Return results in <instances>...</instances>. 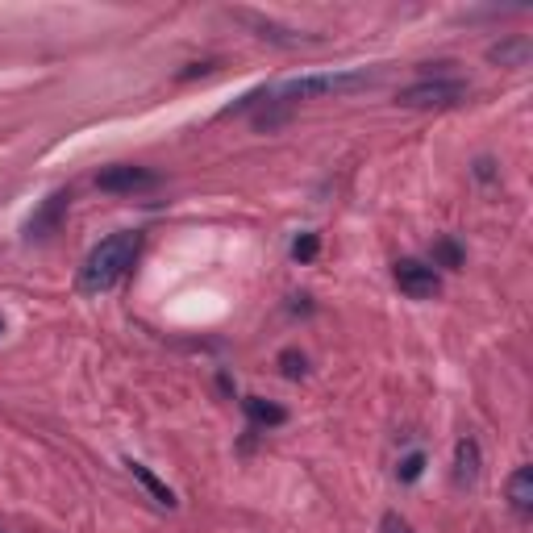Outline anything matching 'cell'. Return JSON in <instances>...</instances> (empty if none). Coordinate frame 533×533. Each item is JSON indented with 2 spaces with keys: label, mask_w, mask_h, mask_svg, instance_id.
<instances>
[{
  "label": "cell",
  "mask_w": 533,
  "mask_h": 533,
  "mask_svg": "<svg viewBox=\"0 0 533 533\" xmlns=\"http://www.w3.org/2000/svg\"><path fill=\"white\" fill-rule=\"evenodd\" d=\"M138 246H142L138 234H113V238H105V242H100L92 255L84 259V267H80V292H88V296L109 292L117 279L134 267Z\"/></svg>",
  "instance_id": "1"
},
{
  "label": "cell",
  "mask_w": 533,
  "mask_h": 533,
  "mask_svg": "<svg viewBox=\"0 0 533 533\" xmlns=\"http://www.w3.org/2000/svg\"><path fill=\"white\" fill-rule=\"evenodd\" d=\"M379 80V71H329V75H304V80H292L284 88H275L271 100L275 105H296V100L309 96H338V92H359L371 88Z\"/></svg>",
  "instance_id": "2"
},
{
  "label": "cell",
  "mask_w": 533,
  "mask_h": 533,
  "mask_svg": "<svg viewBox=\"0 0 533 533\" xmlns=\"http://www.w3.org/2000/svg\"><path fill=\"white\" fill-rule=\"evenodd\" d=\"M404 109H450L467 100V80H454V75H438V80H417L409 84L400 96Z\"/></svg>",
  "instance_id": "3"
},
{
  "label": "cell",
  "mask_w": 533,
  "mask_h": 533,
  "mask_svg": "<svg viewBox=\"0 0 533 533\" xmlns=\"http://www.w3.org/2000/svg\"><path fill=\"white\" fill-rule=\"evenodd\" d=\"M396 275V284L404 296H413V300H429V296H438L442 292V275L434 263H421V259H400L392 267Z\"/></svg>",
  "instance_id": "4"
},
{
  "label": "cell",
  "mask_w": 533,
  "mask_h": 533,
  "mask_svg": "<svg viewBox=\"0 0 533 533\" xmlns=\"http://www.w3.org/2000/svg\"><path fill=\"white\" fill-rule=\"evenodd\" d=\"M155 184H159V175L150 167H134V163H113V167H105L96 175L100 192H146Z\"/></svg>",
  "instance_id": "5"
},
{
  "label": "cell",
  "mask_w": 533,
  "mask_h": 533,
  "mask_svg": "<svg viewBox=\"0 0 533 533\" xmlns=\"http://www.w3.org/2000/svg\"><path fill=\"white\" fill-rule=\"evenodd\" d=\"M67 205H71V192L63 188V192H50L42 205H38V213L25 221V238L30 242H42V238H50L63 225V213H67Z\"/></svg>",
  "instance_id": "6"
},
{
  "label": "cell",
  "mask_w": 533,
  "mask_h": 533,
  "mask_svg": "<svg viewBox=\"0 0 533 533\" xmlns=\"http://www.w3.org/2000/svg\"><path fill=\"white\" fill-rule=\"evenodd\" d=\"M479 467H484V459H479V442L475 438H459V446H454V484L471 488L479 479Z\"/></svg>",
  "instance_id": "7"
},
{
  "label": "cell",
  "mask_w": 533,
  "mask_h": 533,
  "mask_svg": "<svg viewBox=\"0 0 533 533\" xmlns=\"http://www.w3.org/2000/svg\"><path fill=\"white\" fill-rule=\"evenodd\" d=\"M509 504L517 517H529L533 513V467H517L513 479H509Z\"/></svg>",
  "instance_id": "8"
},
{
  "label": "cell",
  "mask_w": 533,
  "mask_h": 533,
  "mask_svg": "<svg viewBox=\"0 0 533 533\" xmlns=\"http://www.w3.org/2000/svg\"><path fill=\"white\" fill-rule=\"evenodd\" d=\"M529 55H533V46H529V38H521V34L509 38V42H496V46L488 50V59L500 63V67H525Z\"/></svg>",
  "instance_id": "9"
},
{
  "label": "cell",
  "mask_w": 533,
  "mask_h": 533,
  "mask_svg": "<svg viewBox=\"0 0 533 533\" xmlns=\"http://www.w3.org/2000/svg\"><path fill=\"white\" fill-rule=\"evenodd\" d=\"M242 409H246L250 421L263 425V429H275V425H284V421H288V409H279V404H271V400H263V396H246V400H242Z\"/></svg>",
  "instance_id": "10"
},
{
  "label": "cell",
  "mask_w": 533,
  "mask_h": 533,
  "mask_svg": "<svg viewBox=\"0 0 533 533\" xmlns=\"http://www.w3.org/2000/svg\"><path fill=\"white\" fill-rule=\"evenodd\" d=\"M125 467H130V475H134V479H138V484H142V488H146L150 496H155V500L163 504V509H175V492H171V488L163 484V479H159L155 471H150V467H142V463H134V459H130V463H125Z\"/></svg>",
  "instance_id": "11"
},
{
  "label": "cell",
  "mask_w": 533,
  "mask_h": 533,
  "mask_svg": "<svg viewBox=\"0 0 533 533\" xmlns=\"http://www.w3.org/2000/svg\"><path fill=\"white\" fill-rule=\"evenodd\" d=\"M434 267H463V246L450 242V238H442V242L434 246Z\"/></svg>",
  "instance_id": "12"
},
{
  "label": "cell",
  "mask_w": 533,
  "mask_h": 533,
  "mask_svg": "<svg viewBox=\"0 0 533 533\" xmlns=\"http://www.w3.org/2000/svg\"><path fill=\"white\" fill-rule=\"evenodd\" d=\"M421 471H425V454H421V450H413L409 459H404V463L396 467V479H400V484H417Z\"/></svg>",
  "instance_id": "13"
},
{
  "label": "cell",
  "mask_w": 533,
  "mask_h": 533,
  "mask_svg": "<svg viewBox=\"0 0 533 533\" xmlns=\"http://www.w3.org/2000/svg\"><path fill=\"white\" fill-rule=\"evenodd\" d=\"M317 250H321L317 234H304V238L292 242V259H296V263H313V259H317Z\"/></svg>",
  "instance_id": "14"
},
{
  "label": "cell",
  "mask_w": 533,
  "mask_h": 533,
  "mask_svg": "<svg viewBox=\"0 0 533 533\" xmlns=\"http://www.w3.org/2000/svg\"><path fill=\"white\" fill-rule=\"evenodd\" d=\"M279 367H284L288 379H300L304 371H309V359H304L300 350H284V354H279Z\"/></svg>",
  "instance_id": "15"
},
{
  "label": "cell",
  "mask_w": 533,
  "mask_h": 533,
  "mask_svg": "<svg viewBox=\"0 0 533 533\" xmlns=\"http://www.w3.org/2000/svg\"><path fill=\"white\" fill-rule=\"evenodd\" d=\"M379 533H417V529L404 521L400 513H384V517H379Z\"/></svg>",
  "instance_id": "16"
},
{
  "label": "cell",
  "mask_w": 533,
  "mask_h": 533,
  "mask_svg": "<svg viewBox=\"0 0 533 533\" xmlns=\"http://www.w3.org/2000/svg\"><path fill=\"white\" fill-rule=\"evenodd\" d=\"M0 329H5V321H0Z\"/></svg>",
  "instance_id": "17"
}]
</instances>
